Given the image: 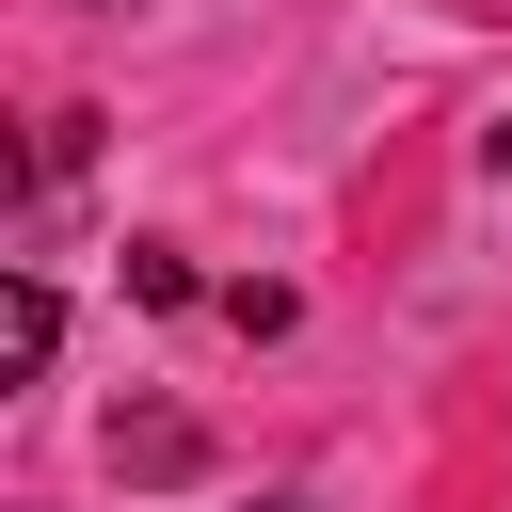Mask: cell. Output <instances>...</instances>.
<instances>
[{
  "label": "cell",
  "instance_id": "6da1fadb",
  "mask_svg": "<svg viewBox=\"0 0 512 512\" xmlns=\"http://www.w3.org/2000/svg\"><path fill=\"white\" fill-rule=\"evenodd\" d=\"M112 464H128V480H192V464H208V432H192L176 400H128V416H112Z\"/></svg>",
  "mask_w": 512,
  "mask_h": 512
},
{
  "label": "cell",
  "instance_id": "7a4b0ae2",
  "mask_svg": "<svg viewBox=\"0 0 512 512\" xmlns=\"http://www.w3.org/2000/svg\"><path fill=\"white\" fill-rule=\"evenodd\" d=\"M48 352H64V304H48V272H16V304H0V368L32 384Z\"/></svg>",
  "mask_w": 512,
  "mask_h": 512
},
{
  "label": "cell",
  "instance_id": "3957f363",
  "mask_svg": "<svg viewBox=\"0 0 512 512\" xmlns=\"http://www.w3.org/2000/svg\"><path fill=\"white\" fill-rule=\"evenodd\" d=\"M128 304H192V256L176 240H128Z\"/></svg>",
  "mask_w": 512,
  "mask_h": 512
},
{
  "label": "cell",
  "instance_id": "277c9868",
  "mask_svg": "<svg viewBox=\"0 0 512 512\" xmlns=\"http://www.w3.org/2000/svg\"><path fill=\"white\" fill-rule=\"evenodd\" d=\"M496 176H512V128H496Z\"/></svg>",
  "mask_w": 512,
  "mask_h": 512
},
{
  "label": "cell",
  "instance_id": "5b68a950",
  "mask_svg": "<svg viewBox=\"0 0 512 512\" xmlns=\"http://www.w3.org/2000/svg\"><path fill=\"white\" fill-rule=\"evenodd\" d=\"M256 512H288V496H256Z\"/></svg>",
  "mask_w": 512,
  "mask_h": 512
}]
</instances>
